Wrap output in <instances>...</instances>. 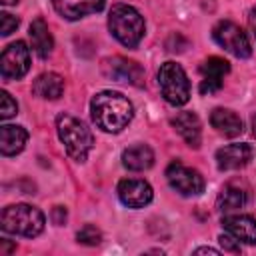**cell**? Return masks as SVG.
<instances>
[{"label": "cell", "mask_w": 256, "mask_h": 256, "mask_svg": "<svg viewBox=\"0 0 256 256\" xmlns=\"http://www.w3.org/2000/svg\"><path fill=\"white\" fill-rule=\"evenodd\" d=\"M90 114H92L94 124L100 130H104V132H120L132 120L134 108H132V102L124 94L112 92V90H104V92H98L92 98Z\"/></svg>", "instance_id": "6da1fadb"}, {"label": "cell", "mask_w": 256, "mask_h": 256, "mask_svg": "<svg viewBox=\"0 0 256 256\" xmlns=\"http://www.w3.org/2000/svg\"><path fill=\"white\" fill-rule=\"evenodd\" d=\"M56 130L60 142L66 148V154L76 162H84L94 146V136L90 128L72 114H60L56 118Z\"/></svg>", "instance_id": "7a4b0ae2"}, {"label": "cell", "mask_w": 256, "mask_h": 256, "mask_svg": "<svg viewBox=\"0 0 256 256\" xmlns=\"http://www.w3.org/2000/svg\"><path fill=\"white\" fill-rule=\"evenodd\" d=\"M108 28H110V34L126 48H136L146 30L142 14L128 4L112 6L108 16Z\"/></svg>", "instance_id": "3957f363"}, {"label": "cell", "mask_w": 256, "mask_h": 256, "mask_svg": "<svg viewBox=\"0 0 256 256\" xmlns=\"http://www.w3.org/2000/svg\"><path fill=\"white\" fill-rule=\"evenodd\" d=\"M0 226L8 234L34 238L44 230V214L30 204H12L2 210Z\"/></svg>", "instance_id": "277c9868"}, {"label": "cell", "mask_w": 256, "mask_h": 256, "mask_svg": "<svg viewBox=\"0 0 256 256\" xmlns=\"http://www.w3.org/2000/svg\"><path fill=\"white\" fill-rule=\"evenodd\" d=\"M158 86L166 102L184 106L190 100V82L184 68L176 62H164L158 70Z\"/></svg>", "instance_id": "5b68a950"}, {"label": "cell", "mask_w": 256, "mask_h": 256, "mask_svg": "<svg viewBox=\"0 0 256 256\" xmlns=\"http://www.w3.org/2000/svg\"><path fill=\"white\" fill-rule=\"evenodd\" d=\"M212 36L224 50H228L236 58H248L252 54V44H250L248 34L232 20H220L214 26Z\"/></svg>", "instance_id": "8992f818"}, {"label": "cell", "mask_w": 256, "mask_h": 256, "mask_svg": "<svg viewBox=\"0 0 256 256\" xmlns=\"http://www.w3.org/2000/svg\"><path fill=\"white\" fill-rule=\"evenodd\" d=\"M168 184L182 196H198L204 192V178L198 170L184 166L180 160H174L166 168Z\"/></svg>", "instance_id": "52a82bcc"}, {"label": "cell", "mask_w": 256, "mask_h": 256, "mask_svg": "<svg viewBox=\"0 0 256 256\" xmlns=\"http://www.w3.org/2000/svg\"><path fill=\"white\" fill-rule=\"evenodd\" d=\"M28 68H30V50L22 40L12 42L10 46L4 48L0 56V74L4 82L22 78L28 72Z\"/></svg>", "instance_id": "ba28073f"}, {"label": "cell", "mask_w": 256, "mask_h": 256, "mask_svg": "<svg viewBox=\"0 0 256 256\" xmlns=\"http://www.w3.org/2000/svg\"><path fill=\"white\" fill-rule=\"evenodd\" d=\"M102 74L108 80H114V82H124V84H132V86H142L144 84L142 66L138 62L122 58V56L106 58L102 62Z\"/></svg>", "instance_id": "9c48e42d"}, {"label": "cell", "mask_w": 256, "mask_h": 256, "mask_svg": "<svg viewBox=\"0 0 256 256\" xmlns=\"http://www.w3.org/2000/svg\"><path fill=\"white\" fill-rule=\"evenodd\" d=\"M118 198L128 208H144L152 202V188L144 180L128 178L118 184Z\"/></svg>", "instance_id": "30bf717a"}, {"label": "cell", "mask_w": 256, "mask_h": 256, "mask_svg": "<svg viewBox=\"0 0 256 256\" xmlns=\"http://www.w3.org/2000/svg\"><path fill=\"white\" fill-rule=\"evenodd\" d=\"M202 72V82H200V92L202 94H214L222 88V80L224 76L230 72V64L224 58L218 56H210L208 60H204V64L200 66Z\"/></svg>", "instance_id": "8fae6325"}, {"label": "cell", "mask_w": 256, "mask_h": 256, "mask_svg": "<svg viewBox=\"0 0 256 256\" xmlns=\"http://www.w3.org/2000/svg\"><path fill=\"white\" fill-rule=\"evenodd\" d=\"M252 146L250 144H228L216 152V164L222 172L244 168L252 160Z\"/></svg>", "instance_id": "7c38bea8"}, {"label": "cell", "mask_w": 256, "mask_h": 256, "mask_svg": "<svg viewBox=\"0 0 256 256\" xmlns=\"http://www.w3.org/2000/svg\"><path fill=\"white\" fill-rule=\"evenodd\" d=\"M222 226L228 234L244 244H256V218L246 214H226Z\"/></svg>", "instance_id": "4fadbf2b"}, {"label": "cell", "mask_w": 256, "mask_h": 256, "mask_svg": "<svg viewBox=\"0 0 256 256\" xmlns=\"http://www.w3.org/2000/svg\"><path fill=\"white\" fill-rule=\"evenodd\" d=\"M170 124L176 128V132L186 140L190 148H198L202 142V124L200 118L194 112H178L170 118Z\"/></svg>", "instance_id": "5bb4252c"}, {"label": "cell", "mask_w": 256, "mask_h": 256, "mask_svg": "<svg viewBox=\"0 0 256 256\" xmlns=\"http://www.w3.org/2000/svg\"><path fill=\"white\" fill-rule=\"evenodd\" d=\"M106 0H52L56 12L66 20H78L86 14L100 12Z\"/></svg>", "instance_id": "9a60e30c"}, {"label": "cell", "mask_w": 256, "mask_h": 256, "mask_svg": "<svg viewBox=\"0 0 256 256\" xmlns=\"http://www.w3.org/2000/svg\"><path fill=\"white\" fill-rule=\"evenodd\" d=\"M210 124L216 128V132H220V134H224L228 138H234V136L242 134V130H244L242 118L236 112L228 110V108H216V110H212Z\"/></svg>", "instance_id": "2e32d148"}, {"label": "cell", "mask_w": 256, "mask_h": 256, "mask_svg": "<svg viewBox=\"0 0 256 256\" xmlns=\"http://www.w3.org/2000/svg\"><path fill=\"white\" fill-rule=\"evenodd\" d=\"M26 140H28V132L22 126L4 124L0 128V152L4 156H16L18 152H22Z\"/></svg>", "instance_id": "e0dca14e"}, {"label": "cell", "mask_w": 256, "mask_h": 256, "mask_svg": "<svg viewBox=\"0 0 256 256\" xmlns=\"http://www.w3.org/2000/svg\"><path fill=\"white\" fill-rule=\"evenodd\" d=\"M32 92L38 96V98H44V100H56L62 96L64 92V78L56 72H44L40 74L34 84H32Z\"/></svg>", "instance_id": "ac0fdd59"}, {"label": "cell", "mask_w": 256, "mask_h": 256, "mask_svg": "<svg viewBox=\"0 0 256 256\" xmlns=\"http://www.w3.org/2000/svg\"><path fill=\"white\" fill-rule=\"evenodd\" d=\"M122 164L134 172L148 170L154 164V152L146 144H134L122 152Z\"/></svg>", "instance_id": "d6986e66"}, {"label": "cell", "mask_w": 256, "mask_h": 256, "mask_svg": "<svg viewBox=\"0 0 256 256\" xmlns=\"http://www.w3.org/2000/svg\"><path fill=\"white\" fill-rule=\"evenodd\" d=\"M30 42H32V48L34 52L40 56V58H48L52 48H54V40H52V34L48 30V24L42 20V18H36L32 24H30Z\"/></svg>", "instance_id": "ffe728a7"}, {"label": "cell", "mask_w": 256, "mask_h": 256, "mask_svg": "<svg viewBox=\"0 0 256 256\" xmlns=\"http://www.w3.org/2000/svg\"><path fill=\"white\" fill-rule=\"evenodd\" d=\"M246 204H248V192H244L242 188L232 186V184L224 186L222 192L218 194V200H216V208L222 214H230V212L242 210Z\"/></svg>", "instance_id": "44dd1931"}, {"label": "cell", "mask_w": 256, "mask_h": 256, "mask_svg": "<svg viewBox=\"0 0 256 256\" xmlns=\"http://www.w3.org/2000/svg\"><path fill=\"white\" fill-rule=\"evenodd\" d=\"M76 240H78L80 244H86V246H98L100 240H102V234H100V230H98L96 226L86 224L82 230H78Z\"/></svg>", "instance_id": "7402d4cb"}, {"label": "cell", "mask_w": 256, "mask_h": 256, "mask_svg": "<svg viewBox=\"0 0 256 256\" xmlns=\"http://www.w3.org/2000/svg\"><path fill=\"white\" fill-rule=\"evenodd\" d=\"M0 96H2L0 98V118L2 120H8V118H12L18 112V104H16V100L8 92H2Z\"/></svg>", "instance_id": "603a6c76"}, {"label": "cell", "mask_w": 256, "mask_h": 256, "mask_svg": "<svg viewBox=\"0 0 256 256\" xmlns=\"http://www.w3.org/2000/svg\"><path fill=\"white\" fill-rule=\"evenodd\" d=\"M218 242L222 246L224 252H232V254H240L242 252V246H240V240H236L232 234H220L218 236Z\"/></svg>", "instance_id": "cb8c5ba5"}, {"label": "cell", "mask_w": 256, "mask_h": 256, "mask_svg": "<svg viewBox=\"0 0 256 256\" xmlns=\"http://www.w3.org/2000/svg\"><path fill=\"white\" fill-rule=\"evenodd\" d=\"M18 24H20V20H18L16 16H12V14H8V12H2V14H0V32H2V36L12 34V32L18 28Z\"/></svg>", "instance_id": "d4e9b609"}, {"label": "cell", "mask_w": 256, "mask_h": 256, "mask_svg": "<svg viewBox=\"0 0 256 256\" xmlns=\"http://www.w3.org/2000/svg\"><path fill=\"white\" fill-rule=\"evenodd\" d=\"M66 208L64 206H54L52 208V222L56 224V226H62L64 222H66Z\"/></svg>", "instance_id": "484cf974"}, {"label": "cell", "mask_w": 256, "mask_h": 256, "mask_svg": "<svg viewBox=\"0 0 256 256\" xmlns=\"http://www.w3.org/2000/svg\"><path fill=\"white\" fill-rule=\"evenodd\" d=\"M16 250V244H10L8 240H0V254H8V252H14Z\"/></svg>", "instance_id": "4316f807"}, {"label": "cell", "mask_w": 256, "mask_h": 256, "mask_svg": "<svg viewBox=\"0 0 256 256\" xmlns=\"http://www.w3.org/2000/svg\"><path fill=\"white\" fill-rule=\"evenodd\" d=\"M194 254H212V256H218V254H220V250L210 248V246H202V248H196V250H194Z\"/></svg>", "instance_id": "83f0119b"}, {"label": "cell", "mask_w": 256, "mask_h": 256, "mask_svg": "<svg viewBox=\"0 0 256 256\" xmlns=\"http://www.w3.org/2000/svg\"><path fill=\"white\" fill-rule=\"evenodd\" d=\"M248 24H250V30H252V34H254V38H256V6L250 10V16H248Z\"/></svg>", "instance_id": "f1b7e54d"}, {"label": "cell", "mask_w": 256, "mask_h": 256, "mask_svg": "<svg viewBox=\"0 0 256 256\" xmlns=\"http://www.w3.org/2000/svg\"><path fill=\"white\" fill-rule=\"evenodd\" d=\"M250 124H252V134H254V138H256V114L252 116V120H250Z\"/></svg>", "instance_id": "f546056e"}, {"label": "cell", "mask_w": 256, "mask_h": 256, "mask_svg": "<svg viewBox=\"0 0 256 256\" xmlns=\"http://www.w3.org/2000/svg\"><path fill=\"white\" fill-rule=\"evenodd\" d=\"M0 2H2L4 6H12V4H16L18 0H0Z\"/></svg>", "instance_id": "4dcf8cb0"}]
</instances>
